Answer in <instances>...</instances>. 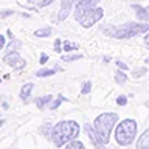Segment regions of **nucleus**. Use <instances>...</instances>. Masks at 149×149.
Listing matches in <instances>:
<instances>
[{
    "instance_id": "nucleus-1",
    "label": "nucleus",
    "mask_w": 149,
    "mask_h": 149,
    "mask_svg": "<svg viewBox=\"0 0 149 149\" xmlns=\"http://www.w3.org/2000/svg\"><path fill=\"white\" fill-rule=\"evenodd\" d=\"M116 121H118V115L115 112H106V113H101L100 116L95 118L92 129L95 132V137L100 146H104V144L109 143L110 132L113 129V126L116 124Z\"/></svg>"
},
{
    "instance_id": "nucleus-2",
    "label": "nucleus",
    "mask_w": 149,
    "mask_h": 149,
    "mask_svg": "<svg viewBox=\"0 0 149 149\" xmlns=\"http://www.w3.org/2000/svg\"><path fill=\"white\" fill-rule=\"evenodd\" d=\"M79 134V124L76 121H61L53 127L51 132V140L56 146H62V144L70 143L74 140Z\"/></svg>"
},
{
    "instance_id": "nucleus-3",
    "label": "nucleus",
    "mask_w": 149,
    "mask_h": 149,
    "mask_svg": "<svg viewBox=\"0 0 149 149\" xmlns=\"http://www.w3.org/2000/svg\"><path fill=\"white\" fill-rule=\"evenodd\" d=\"M149 31V23H126L118 28H106L104 33L116 39H130V37Z\"/></svg>"
},
{
    "instance_id": "nucleus-4",
    "label": "nucleus",
    "mask_w": 149,
    "mask_h": 149,
    "mask_svg": "<svg viewBox=\"0 0 149 149\" xmlns=\"http://www.w3.org/2000/svg\"><path fill=\"white\" fill-rule=\"evenodd\" d=\"M135 137H137V121L126 118L120 124H116L115 129V140L121 146H129L134 143Z\"/></svg>"
},
{
    "instance_id": "nucleus-5",
    "label": "nucleus",
    "mask_w": 149,
    "mask_h": 149,
    "mask_svg": "<svg viewBox=\"0 0 149 149\" xmlns=\"http://www.w3.org/2000/svg\"><path fill=\"white\" fill-rule=\"evenodd\" d=\"M101 17H102V9H101V8H95V6H93L92 9H88V11L84 14V16H81L79 19H76V20L81 23L84 28H88V26L95 25V23L100 20Z\"/></svg>"
},
{
    "instance_id": "nucleus-6",
    "label": "nucleus",
    "mask_w": 149,
    "mask_h": 149,
    "mask_svg": "<svg viewBox=\"0 0 149 149\" xmlns=\"http://www.w3.org/2000/svg\"><path fill=\"white\" fill-rule=\"evenodd\" d=\"M3 62H6L9 67H13L16 70H20V68L25 67V59H23L17 51H9L8 54H5Z\"/></svg>"
},
{
    "instance_id": "nucleus-7",
    "label": "nucleus",
    "mask_w": 149,
    "mask_h": 149,
    "mask_svg": "<svg viewBox=\"0 0 149 149\" xmlns=\"http://www.w3.org/2000/svg\"><path fill=\"white\" fill-rule=\"evenodd\" d=\"M79 2H84V0H62V3H61V11H59V16H58L59 20H64V19L70 14V11H72L73 3H79Z\"/></svg>"
},
{
    "instance_id": "nucleus-8",
    "label": "nucleus",
    "mask_w": 149,
    "mask_h": 149,
    "mask_svg": "<svg viewBox=\"0 0 149 149\" xmlns=\"http://www.w3.org/2000/svg\"><path fill=\"white\" fill-rule=\"evenodd\" d=\"M137 149H149V129L141 134V137L137 141Z\"/></svg>"
},
{
    "instance_id": "nucleus-9",
    "label": "nucleus",
    "mask_w": 149,
    "mask_h": 149,
    "mask_svg": "<svg viewBox=\"0 0 149 149\" xmlns=\"http://www.w3.org/2000/svg\"><path fill=\"white\" fill-rule=\"evenodd\" d=\"M33 84L31 82H26V84H23L22 86V88H20V100H23V101H26L28 98H30V93H31V90H33Z\"/></svg>"
},
{
    "instance_id": "nucleus-10",
    "label": "nucleus",
    "mask_w": 149,
    "mask_h": 149,
    "mask_svg": "<svg viewBox=\"0 0 149 149\" xmlns=\"http://www.w3.org/2000/svg\"><path fill=\"white\" fill-rule=\"evenodd\" d=\"M135 11H137V17L141 19V20H148L149 19V14H148V9H144L143 6H140V5H134Z\"/></svg>"
},
{
    "instance_id": "nucleus-11",
    "label": "nucleus",
    "mask_w": 149,
    "mask_h": 149,
    "mask_svg": "<svg viewBox=\"0 0 149 149\" xmlns=\"http://www.w3.org/2000/svg\"><path fill=\"white\" fill-rule=\"evenodd\" d=\"M48 102H51V95H47V96H42V98H37L36 100V104L39 109H44Z\"/></svg>"
},
{
    "instance_id": "nucleus-12",
    "label": "nucleus",
    "mask_w": 149,
    "mask_h": 149,
    "mask_svg": "<svg viewBox=\"0 0 149 149\" xmlns=\"http://www.w3.org/2000/svg\"><path fill=\"white\" fill-rule=\"evenodd\" d=\"M51 34V28L50 26H45V28H40V30H36L34 31V36L36 37H48Z\"/></svg>"
},
{
    "instance_id": "nucleus-13",
    "label": "nucleus",
    "mask_w": 149,
    "mask_h": 149,
    "mask_svg": "<svg viewBox=\"0 0 149 149\" xmlns=\"http://www.w3.org/2000/svg\"><path fill=\"white\" fill-rule=\"evenodd\" d=\"M56 70H48V68H42V70H37L36 72V76L37 78H45V76H51L54 74Z\"/></svg>"
},
{
    "instance_id": "nucleus-14",
    "label": "nucleus",
    "mask_w": 149,
    "mask_h": 149,
    "mask_svg": "<svg viewBox=\"0 0 149 149\" xmlns=\"http://www.w3.org/2000/svg\"><path fill=\"white\" fill-rule=\"evenodd\" d=\"M64 149H84V144L81 141H78V140H72Z\"/></svg>"
},
{
    "instance_id": "nucleus-15",
    "label": "nucleus",
    "mask_w": 149,
    "mask_h": 149,
    "mask_svg": "<svg viewBox=\"0 0 149 149\" xmlns=\"http://www.w3.org/2000/svg\"><path fill=\"white\" fill-rule=\"evenodd\" d=\"M62 48H64V51H73V50H76V48H78V44H74V42H68V40H65Z\"/></svg>"
},
{
    "instance_id": "nucleus-16",
    "label": "nucleus",
    "mask_w": 149,
    "mask_h": 149,
    "mask_svg": "<svg viewBox=\"0 0 149 149\" xmlns=\"http://www.w3.org/2000/svg\"><path fill=\"white\" fill-rule=\"evenodd\" d=\"M81 54H68V56H62V62H73V61L81 59Z\"/></svg>"
},
{
    "instance_id": "nucleus-17",
    "label": "nucleus",
    "mask_w": 149,
    "mask_h": 149,
    "mask_svg": "<svg viewBox=\"0 0 149 149\" xmlns=\"http://www.w3.org/2000/svg\"><path fill=\"white\" fill-rule=\"evenodd\" d=\"M115 81L118 82V84H124L126 81H127V76H126L123 72H116V74H115Z\"/></svg>"
},
{
    "instance_id": "nucleus-18",
    "label": "nucleus",
    "mask_w": 149,
    "mask_h": 149,
    "mask_svg": "<svg viewBox=\"0 0 149 149\" xmlns=\"http://www.w3.org/2000/svg\"><path fill=\"white\" fill-rule=\"evenodd\" d=\"M19 47H20V42H19V40H16V39H14V40L11 42V44H9V45H8V50H9V51H16V50L19 48Z\"/></svg>"
},
{
    "instance_id": "nucleus-19",
    "label": "nucleus",
    "mask_w": 149,
    "mask_h": 149,
    "mask_svg": "<svg viewBox=\"0 0 149 149\" xmlns=\"http://www.w3.org/2000/svg\"><path fill=\"white\" fill-rule=\"evenodd\" d=\"M30 2H34L37 6H47L48 3H51V2H54V0H30Z\"/></svg>"
},
{
    "instance_id": "nucleus-20",
    "label": "nucleus",
    "mask_w": 149,
    "mask_h": 149,
    "mask_svg": "<svg viewBox=\"0 0 149 149\" xmlns=\"http://www.w3.org/2000/svg\"><path fill=\"white\" fill-rule=\"evenodd\" d=\"M90 88H92V82L90 81H87V82H84L82 84V95H86V93H88V92H90Z\"/></svg>"
},
{
    "instance_id": "nucleus-21",
    "label": "nucleus",
    "mask_w": 149,
    "mask_h": 149,
    "mask_svg": "<svg viewBox=\"0 0 149 149\" xmlns=\"http://www.w3.org/2000/svg\"><path fill=\"white\" fill-rule=\"evenodd\" d=\"M62 101H65V98H64L62 95H59V96H58V100H56L53 104H51V109H53V110H54V109H58V106H59Z\"/></svg>"
},
{
    "instance_id": "nucleus-22",
    "label": "nucleus",
    "mask_w": 149,
    "mask_h": 149,
    "mask_svg": "<svg viewBox=\"0 0 149 149\" xmlns=\"http://www.w3.org/2000/svg\"><path fill=\"white\" fill-rule=\"evenodd\" d=\"M126 102H127V98H126L124 95H120L118 98H116V104L118 106H126Z\"/></svg>"
},
{
    "instance_id": "nucleus-23",
    "label": "nucleus",
    "mask_w": 149,
    "mask_h": 149,
    "mask_svg": "<svg viewBox=\"0 0 149 149\" xmlns=\"http://www.w3.org/2000/svg\"><path fill=\"white\" fill-rule=\"evenodd\" d=\"M54 51H58V53L62 51V48H61V39H56V42H54Z\"/></svg>"
},
{
    "instance_id": "nucleus-24",
    "label": "nucleus",
    "mask_w": 149,
    "mask_h": 149,
    "mask_svg": "<svg viewBox=\"0 0 149 149\" xmlns=\"http://www.w3.org/2000/svg\"><path fill=\"white\" fill-rule=\"evenodd\" d=\"M144 72H146V68H138V70H135V72H134V76L138 78V76H141V73H144Z\"/></svg>"
},
{
    "instance_id": "nucleus-25",
    "label": "nucleus",
    "mask_w": 149,
    "mask_h": 149,
    "mask_svg": "<svg viewBox=\"0 0 149 149\" xmlns=\"http://www.w3.org/2000/svg\"><path fill=\"white\" fill-rule=\"evenodd\" d=\"M14 14V11H3V13H0V17H8V16H13Z\"/></svg>"
},
{
    "instance_id": "nucleus-26",
    "label": "nucleus",
    "mask_w": 149,
    "mask_h": 149,
    "mask_svg": "<svg viewBox=\"0 0 149 149\" xmlns=\"http://www.w3.org/2000/svg\"><path fill=\"white\" fill-rule=\"evenodd\" d=\"M47 61H48V56H47V54H42V56H40V64H45Z\"/></svg>"
},
{
    "instance_id": "nucleus-27",
    "label": "nucleus",
    "mask_w": 149,
    "mask_h": 149,
    "mask_svg": "<svg viewBox=\"0 0 149 149\" xmlns=\"http://www.w3.org/2000/svg\"><path fill=\"white\" fill-rule=\"evenodd\" d=\"M3 47H5V37H3L2 34H0V50H2Z\"/></svg>"
},
{
    "instance_id": "nucleus-28",
    "label": "nucleus",
    "mask_w": 149,
    "mask_h": 149,
    "mask_svg": "<svg viewBox=\"0 0 149 149\" xmlns=\"http://www.w3.org/2000/svg\"><path fill=\"white\" fill-rule=\"evenodd\" d=\"M116 64H118V65H120V67L123 68V70H127V65H126V64H123V62H120V61H118V62H116Z\"/></svg>"
},
{
    "instance_id": "nucleus-29",
    "label": "nucleus",
    "mask_w": 149,
    "mask_h": 149,
    "mask_svg": "<svg viewBox=\"0 0 149 149\" xmlns=\"http://www.w3.org/2000/svg\"><path fill=\"white\" fill-rule=\"evenodd\" d=\"M144 40H146V44H148V45H149V34H148V36H146V37H144Z\"/></svg>"
},
{
    "instance_id": "nucleus-30",
    "label": "nucleus",
    "mask_w": 149,
    "mask_h": 149,
    "mask_svg": "<svg viewBox=\"0 0 149 149\" xmlns=\"http://www.w3.org/2000/svg\"><path fill=\"white\" fill-rule=\"evenodd\" d=\"M146 62H149V58H148V59H146Z\"/></svg>"
}]
</instances>
